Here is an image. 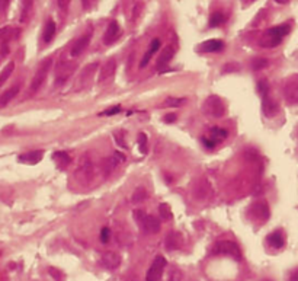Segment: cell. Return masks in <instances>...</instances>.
I'll return each instance as SVG.
<instances>
[{"label": "cell", "mask_w": 298, "mask_h": 281, "mask_svg": "<svg viewBox=\"0 0 298 281\" xmlns=\"http://www.w3.org/2000/svg\"><path fill=\"white\" fill-rule=\"evenodd\" d=\"M121 35V28H120V24L117 21H111L109 25L105 31V35H103V43L106 46H111L112 43H115Z\"/></svg>", "instance_id": "cell-12"}, {"label": "cell", "mask_w": 298, "mask_h": 281, "mask_svg": "<svg viewBox=\"0 0 298 281\" xmlns=\"http://www.w3.org/2000/svg\"><path fill=\"white\" fill-rule=\"evenodd\" d=\"M242 1H243L245 4H250V3H253L255 0H242Z\"/></svg>", "instance_id": "cell-51"}, {"label": "cell", "mask_w": 298, "mask_h": 281, "mask_svg": "<svg viewBox=\"0 0 298 281\" xmlns=\"http://www.w3.org/2000/svg\"><path fill=\"white\" fill-rule=\"evenodd\" d=\"M214 254H221V255H228L240 259L242 254H240V248L237 246L236 242L233 240H220L215 248H214Z\"/></svg>", "instance_id": "cell-7"}, {"label": "cell", "mask_w": 298, "mask_h": 281, "mask_svg": "<svg viewBox=\"0 0 298 281\" xmlns=\"http://www.w3.org/2000/svg\"><path fill=\"white\" fill-rule=\"evenodd\" d=\"M159 213H160V219H162L163 222H169V220L173 219L172 208L169 207V204H166V203L159 205Z\"/></svg>", "instance_id": "cell-30"}, {"label": "cell", "mask_w": 298, "mask_h": 281, "mask_svg": "<svg viewBox=\"0 0 298 281\" xmlns=\"http://www.w3.org/2000/svg\"><path fill=\"white\" fill-rule=\"evenodd\" d=\"M34 6V0H22V12H21V22H26L31 16Z\"/></svg>", "instance_id": "cell-28"}, {"label": "cell", "mask_w": 298, "mask_h": 281, "mask_svg": "<svg viewBox=\"0 0 298 281\" xmlns=\"http://www.w3.org/2000/svg\"><path fill=\"white\" fill-rule=\"evenodd\" d=\"M186 102V99L185 98H168L165 103H163V106L165 108H177V106H182L183 103Z\"/></svg>", "instance_id": "cell-34"}, {"label": "cell", "mask_w": 298, "mask_h": 281, "mask_svg": "<svg viewBox=\"0 0 298 281\" xmlns=\"http://www.w3.org/2000/svg\"><path fill=\"white\" fill-rule=\"evenodd\" d=\"M124 154H121L120 152H115V153L112 154L111 157H108L106 159V168H108V172H111V171H114L123 160H124Z\"/></svg>", "instance_id": "cell-25"}, {"label": "cell", "mask_w": 298, "mask_h": 281, "mask_svg": "<svg viewBox=\"0 0 298 281\" xmlns=\"http://www.w3.org/2000/svg\"><path fill=\"white\" fill-rule=\"evenodd\" d=\"M255 214L259 217V219H262V220H268V217H269V208H268V204L266 203H257V204L255 205Z\"/></svg>", "instance_id": "cell-27"}, {"label": "cell", "mask_w": 298, "mask_h": 281, "mask_svg": "<svg viewBox=\"0 0 298 281\" xmlns=\"http://www.w3.org/2000/svg\"><path fill=\"white\" fill-rule=\"evenodd\" d=\"M262 111H263L265 117L272 118V117H275V115L278 114L279 106H278V103L275 102V99H272V98L268 95V96H263V98H262Z\"/></svg>", "instance_id": "cell-15"}, {"label": "cell", "mask_w": 298, "mask_h": 281, "mask_svg": "<svg viewBox=\"0 0 298 281\" xmlns=\"http://www.w3.org/2000/svg\"><path fill=\"white\" fill-rule=\"evenodd\" d=\"M98 0H82V6L85 10H92L96 6Z\"/></svg>", "instance_id": "cell-40"}, {"label": "cell", "mask_w": 298, "mask_h": 281, "mask_svg": "<svg viewBox=\"0 0 298 281\" xmlns=\"http://www.w3.org/2000/svg\"><path fill=\"white\" fill-rule=\"evenodd\" d=\"M52 159L55 160V163L60 169H66L72 162V156L67 152H55L52 154Z\"/></svg>", "instance_id": "cell-22"}, {"label": "cell", "mask_w": 298, "mask_h": 281, "mask_svg": "<svg viewBox=\"0 0 298 281\" xmlns=\"http://www.w3.org/2000/svg\"><path fill=\"white\" fill-rule=\"evenodd\" d=\"M160 46H162V43H160V40H153L151 41V44H150V48L147 50V52L144 54V57H143V60H141V63H140V67H146L147 64L150 63V58L156 54V52L159 51V48H160Z\"/></svg>", "instance_id": "cell-21"}, {"label": "cell", "mask_w": 298, "mask_h": 281, "mask_svg": "<svg viewBox=\"0 0 298 281\" xmlns=\"http://www.w3.org/2000/svg\"><path fill=\"white\" fill-rule=\"evenodd\" d=\"M76 175L77 177L80 175V179H87V181L92 179V177H93V165H92V162L87 160L86 157L82 159V162H80V165H79V168L76 171Z\"/></svg>", "instance_id": "cell-16"}, {"label": "cell", "mask_w": 298, "mask_h": 281, "mask_svg": "<svg viewBox=\"0 0 298 281\" xmlns=\"http://www.w3.org/2000/svg\"><path fill=\"white\" fill-rule=\"evenodd\" d=\"M183 245V236L179 232H170L165 239V246L168 251H177Z\"/></svg>", "instance_id": "cell-14"}, {"label": "cell", "mask_w": 298, "mask_h": 281, "mask_svg": "<svg viewBox=\"0 0 298 281\" xmlns=\"http://www.w3.org/2000/svg\"><path fill=\"white\" fill-rule=\"evenodd\" d=\"M19 94V85L12 86L10 89L4 91L0 96V106H6L10 101H13V98Z\"/></svg>", "instance_id": "cell-23"}, {"label": "cell", "mask_w": 298, "mask_h": 281, "mask_svg": "<svg viewBox=\"0 0 298 281\" xmlns=\"http://www.w3.org/2000/svg\"><path fill=\"white\" fill-rule=\"evenodd\" d=\"M144 200H147V191H146L144 187H138V188L134 191V194H132V203H134V204H140V203H143Z\"/></svg>", "instance_id": "cell-31"}, {"label": "cell", "mask_w": 298, "mask_h": 281, "mask_svg": "<svg viewBox=\"0 0 298 281\" xmlns=\"http://www.w3.org/2000/svg\"><path fill=\"white\" fill-rule=\"evenodd\" d=\"M10 4V0H0V12H4Z\"/></svg>", "instance_id": "cell-46"}, {"label": "cell", "mask_w": 298, "mask_h": 281, "mask_svg": "<svg viewBox=\"0 0 298 281\" xmlns=\"http://www.w3.org/2000/svg\"><path fill=\"white\" fill-rule=\"evenodd\" d=\"M290 281H298V268H297V270H294V271L291 273Z\"/></svg>", "instance_id": "cell-49"}, {"label": "cell", "mask_w": 298, "mask_h": 281, "mask_svg": "<svg viewBox=\"0 0 298 281\" xmlns=\"http://www.w3.org/2000/svg\"><path fill=\"white\" fill-rule=\"evenodd\" d=\"M266 66H268V60H266V58H262V57H257V58H255V60L252 61V69H253L255 72H259V70L265 69Z\"/></svg>", "instance_id": "cell-35"}, {"label": "cell", "mask_w": 298, "mask_h": 281, "mask_svg": "<svg viewBox=\"0 0 298 281\" xmlns=\"http://www.w3.org/2000/svg\"><path fill=\"white\" fill-rule=\"evenodd\" d=\"M43 150H32V152H29V153L25 154H21L19 156V160L21 162H24V163H29V165H35V163H38L41 159H43Z\"/></svg>", "instance_id": "cell-24"}, {"label": "cell", "mask_w": 298, "mask_h": 281, "mask_svg": "<svg viewBox=\"0 0 298 281\" xmlns=\"http://www.w3.org/2000/svg\"><path fill=\"white\" fill-rule=\"evenodd\" d=\"M211 194V185L208 181H201L194 187V197L198 200H204Z\"/></svg>", "instance_id": "cell-17"}, {"label": "cell", "mask_w": 298, "mask_h": 281, "mask_svg": "<svg viewBox=\"0 0 298 281\" xmlns=\"http://www.w3.org/2000/svg\"><path fill=\"white\" fill-rule=\"evenodd\" d=\"M224 22H225V16L221 12H214L210 18V26H213V28L223 25Z\"/></svg>", "instance_id": "cell-33"}, {"label": "cell", "mask_w": 298, "mask_h": 281, "mask_svg": "<svg viewBox=\"0 0 298 281\" xmlns=\"http://www.w3.org/2000/svg\"><path fill=\"white\" fill-rule=\"evenodd\" d=\"M90 40H92V32H87V34L82 35L79 40H76L75 44L72 46L70 55H72V57H79L82 52L87 48V46L90 44Z\"/></svg>", "instance_id": "cell-13"}, {"label": "cell", "mask_w": 298, "mask_h": 281, "mask_svg": "<svg viewBox=\"0 0 298 281\" xmlns=\"http://www.w3.org/2000/svg\"><path fill=\"white\" fill-rule=\"evenodd\" d=\"M202 143H204V146L208 147V149H214V147L217 146V143H215L213 139H210V137H208V139H202Z\"/></svg>", "instance_id": "cell-42"}, {"label": "cell", "mask_w": 298, "mask_h": 281, "mask_svg": "<svg viewBox=\"0 0 298 281\" xmlns=\"http://www.w3.org/2000/svg\"><path fill=\"white\" fill-rule=\"evenodd\" d=\"M115 140H117V141H118V144H120V146H123V147H127V146H125V143H124V140H123V131H120V133H117V134H115Z\"/></svg>", "instance_id": "cell-43"}, {"label": "cell", "mask_w": 298, "mask_h": 281, "mask_svg": "<svg viewBox=\"0 0 298 281\" xmlns=\"http://www.w3.org/2000/svg\"><path fill=\"white\" fill-rule=\"evenodd\" d=\"M276 3H279V4H285V3H288L290 0H275Z\"/></svg>", "instance_id": "cell-50"}, {"label": "cell", "mask_w": 298, "mask_h": 281, "mask_svg": "<svg viewBox=\"0 0 298 281\" xmlns=\"http://www.w3.org/2000/svg\"><path fill=\"white\" fill-rule=\"evenodd\" d=\"M134 219H135V223L150 234H156L160 232V220L156 219L154 216H149L146 214L143 210H134Z\"/></svg>", "instance_id": "cell-3"}, {"label": "cell", "mask_w": 298, "mask_h": 281, "mask_svg": "<svg viewBox=\"0 0 298 281\" xmlns=\"http://www.w3.org/2000/svg\"><path fill=\"white\" fill-rule=\"evenodd\" d=\"M266 240H268V243L272 246L273 249H281V248L285 245V237H284L282 232H279V230L271 233V234L266 237Z\"/></svg>", "instance_id": "cell-20"}, {"label": "cell", "mask_w": 298, "mask_h": 281, "mask_svg": "<svg viewBox=\"0 0 298 281\" xmlns=\"http://www.w3.org/2000/svg\"><path fill=\"white\" fill-rule=\"evenodd\" d=\"M55 31H57L55 22L50 19V21L47 22L45 28H44V34H43V40H44L45 44H48V43L52 41V38H54V35H55Z\"/></svg>", "instance_id": "cell-26"}, {"label": "cell", "mask_w": 298, "mask_h": 281, "mask_svg": "<svg viewBox=\"0 0 298 281\" xmlns=\"http://www.w3.org/2000/svg\"><path fill=\"white\" fill-rule=\"evenodd\" d=\"M182 271L179 268H172L170 273H169V279L168 281H182Z\"/></svg>", "instance_id": "cell-38"}, {"label": "cell", "mask_w": 298, "mask_h": 281, "mask_svg": "<svg viewBox=\"0 0 298 281\" xmlns=\"http://www.w3.org/2000/svg\"><path fill=\"white\" fill-rule=\"evenodd\" d=\"M69 4H70V0H58V6H60L63 10H66V9L69 7Z\"/></svg>", "instance_id": "cell-47"}, {"label": "cell", "mask_w": 298, "mask_h": 281, "mask_svg": "<svg viewBox=\"0 0 298 281\" xmlns=\"http://www.w3.org/2000/svg\"><path fill=\"white\" fill-rule=\"evenodd\" d=\"M166 258L162 255L156 256L150 270L147 271V277H146V281H160L162 280V276H163V271L166 268Z\"/></svg>", "instance_id": "cell-8"}, {"label": "cell", "mask_w": 298, "mask_h": 281, "mask_svg": "<svg viewBox=\"0 0 298 281\" xmlns=\"http://www.w3.org/2000/svg\"><path fill=\"white\" fill-rule=\"evenodd\" d=\"M50 273L54 276V279L57 281H61V273L58 271V270H55V268H50Z\"/></svg>", "instance_id": "cell-45"}, {"label": "cell", "mask_w": 298, "mask_h": 281, "mask_svg": "<svg viewBox=\"0 0 298 281\" xmlns=\"http://www.w3.org/2000/svg\"><path fill=\"white\" fill-rule=\"evenodd\" d=\"M284 98L290 105L298 103V76L288 79L284 85Z\"/></svg>", "instance_id": "cell-10"}, {"label": "cell", "mask_w": 298, "mask_h": 281, "mask_svg": "<svg viewBox=\"0 0 298 281\" xmlns=\"http://www.w3.org/2000/svg\"><path fill=\"white\" fill-rule=\"evenodd\" d=\"M100 242L102 243H108L109 242V229L108 228H103L100 230Z\"/></svg>", "instance_id": "cell-41"}, {"label": "cell", "mask_w": 298, "mask_h": 281, "mask_svg": "<svg viewBox=\"0 0 298 281\" xmlns=\"http://www.w3.org/2000/svg\"><path fill=\"white\" fill-rule=\"evenodd\" d=\"M121 112V106L117 105V106H111L108 109H105L103 112H100V115H105V117H111V115H115V114H120Z\"/></svg>", "instance_id": "cell-39"}, {"label": "cell", "mask_w": 298, "mask_h": 281, "mask_svg": "<svg viewBox=\"0 0 298 281\" xmlns=\"http://www.w3.org/2000/svg\"><path fill=\"white\" fill-rule=\"evenodd\" d=\"M165 121H166V123H173V121H176V115H174V114L166 115V117H165Z\"/></svg>", "instance_id": "cell-48"}, {"label": "cell", "mask_w": 298, "mask_h": 281, "mask_svg": "<svg viewBox=\"0 0 298 281\" xmlns=\"http://www.w3.org/2000/svg\"><path fill=\"white\" fill-rule=\"evenodd\" d=\"M263 281H271V280H263Z\"/></svg>", "instance_id": "cell-52"}, {"label": "cell", "mask_w": 298, "mask_h": 281, "mask_svg": "<svg viewBox=\"0 0 298 281\" xmlns=\"http://www.w3.org/2000/svg\"><path fill=\"white\" fill-rule=\"evenodd\" d=\"M174 55V48L172 46H168V47H165L163 48V51L160 54V57H159V61H157V69L159 70H162L172 58H173Z\"/></svg>", "instance_id": "cell-19"}, {"label": "cell", "mask_w": 298, "mask_h": 281, "mask_svg": "<svg viewBox=\"0 0 298 281\" xmlns=\"http://www.w3.org/2000/svg\"><path fill=\"white\" fill-rule=\"evenodd\" d=\"M117 75V60L115 58H109L99 70V77H98V83L99 85H106L109 83Z\"/></svg>", "instance_id": "cell-9"}, {"label": "cell", "mask_w": 298, "mask_h": 281, "mask_svg": "<svg viewBox=\"0 0 298 281\" xmlns=\"http://www.w3.org/2000/svg\"><path fill=\"white\" fill-rule=\"evenodd\" d=\"M228 136V133L224 130V128L220 127H213L211 128V131H210V139H213L215 143H218V141H221L224 140L225 137Z\"/></svg>", "instance_id": "cell-29"}, {"label": "cell", "mask_w": 298, "mask_h": 281, "mask_svg": "<svg viewBox=\"0 0 298 281\" xmlns=\"http://www.w3.org/2000/svg\"><path fill=\"white\" fill-rule=\"evenodd\" d=\"M100 265L106 270H117L121 265V256L114 251L103 252L100 256Z\"/></svg>", "instance_id": "cell-11"}, {"label": "cell", "mask_w": 298, "mask_h": 281, "mask_svg": "<svg viewBox=\"0 0 298 281\" xmlns=\"http://www.w3.org/2000/svg\"><path fill=\"white\" fill-rule=\"evenodd\" d=\"M257 91H259V94H260L262 98L268 96L269 95V83H268V80H265V79L259 80L257 82Z\"/></svg>", "instance_id": "cell-36"}, {"label": "cell", "mask_w": 298, "mask_h": 281, "mask_svg": "<svg viewBox=\"0 0 298 281\" xmlns=\"http://www.w3.org/2000/svg\"><path fill=\"white\" fill-rule=\"evenodd\" d=\"M290 31H291V26L288 24H282V25L269 28L260 37L259 44L263 48H273V47H276V46H279L282 43V40L290 34Z\"/></svg>", "instance_id": "cell-1"}, {"label": "cell", "mask_w": 298, "mask_h": 281, "mask_svg": "<svg viewBox=\"0 0 298 281\" xmlns=\"http://www.w3.org/2000/svg\"><path fill=\"white\" fill-rule=\"evenodd\" d=\"M138 149L143 154L147 153V136L144 133L138 134Z\"/></svg>", "instance_id": "cell-37"}, {"label": "cell", "mask_w": 298, "mask_h": 281, "mask_svg": "<svg viewBox=\"0 0 298 281\" xmlns=\"http://www.w3.org/2000/svg\"><path fill=\"white\" fill-rule=\"evenodd\" d=\"M224 48V43L220 40H208L199 46V51L202 52H217Z\"/></svg>", "instance_id": "cell-18"}, {"label": "cell", "mask_w": 298, "mask_h": 281, "mask_svg": "<svg viewBox=\"0 0 298 281\" xmlns=\"http://www.w3.org/2000/svg\"><path fill=\"white\" fill-rule=\"evenodd\" d=\"M98 66H99L98 63H92V64H87L86 67L82 69V72H80V75H79V77H77V80H76L75 83L76 91H82V89H85V88L89 86V83H90L92 77L95 75Z\"/></svg>", "instance_id": "cell-6"}, {"label": "cell", "mask_w": 298, "mask_h": 281, "mask_svg": "<svg viewBox=\"0 0 298 281\" xmlns=\"http://www.w3.org/2000/svg\"><path fill=\"white\" fill-rule=\"evenodd\" d=\"M13 70H15V63L13 61H10L9 64H6V67L0 73V86L4 85V82L10 77V75L13 73Z\"/></svg>", "instance_id": "cell-32"}, {"label": "cell", "mask_w": 298, "mask_h": 281, "mask_svg": "<svg viewBox=\"0 0 298 281\" xmlns=\"http://www.w3.org/2000/svg\"><path fill=\"white\" fill-rule=\"evenodd\" d=\"M202 111L207 117H211V118H223L227 112V108H225V103L223 102V99L217 95H211L205 99L204 106H202Z\"/></svg>", "instance_id": "cell-2"}, {"label": "cell", "mask_w": 298, "mask_h": 281, "mask_svg": "<svg viewBox=\"0 0 298 281\" xmlns=\"http://www.w3.org/2000/svg\"><path fill=\"white\" fill-rule=\"evenodd\" d=\"M75 70L76 64L73 61L61 60V61L57 64V69H55V82H54V85H55V86H63L64 83H67L69 79L73 76Z\"/></svg>", "instance_id": "cell-5"}, {"label": "cell", "mask_w": 298, "mask_h": 281, "mask_svg": "<svg viewBox=\"0 0 298 281\" xmlns=\"http://www.w3.org/2000/svg\"><path fill=\"white\" fill-rule=\"evenodd\" d=\"M9 31H10L9 28H1V29H0V43H3V41H4V38L7 37Z\"/></svg>", "instance_id": "cell-44"}, {"label": "cell", "mask_w": 298, "mask_h": 281, "mask_svg": "<svg viewBox=\"0 0 298 281\" xmlns=\"http://www.w3.org/2000/svg\"><path fill=\"white\" fill-rule=\"evenodd\" d=\"M51 64H52V58H51V57L43 60V61L40 63V66H38V69H37V73H35V76L32 79V82H31V88H29L31 94H37V92L40 91V88L44 85L45 79H47L48 73H50Z\"/></svg>", "instance_id": "cell-4"}]
</instances>
